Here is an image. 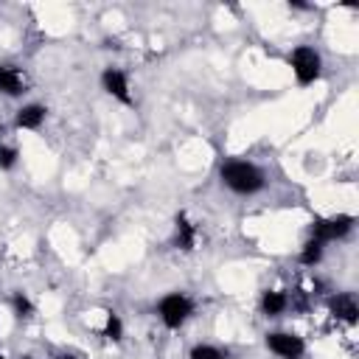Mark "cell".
<instances>
[{
    "mask_svg": "<svg viewBox=\"0 0 359 359\" xmlns=\"http://www.w3.org/2000/svg\"><path fill=\"white\" fill-rule=\"evenodd\" d=\"M331 314L339 317V320H345V323H356L359 309H356V303H353L351 295H337V298L331 300Z\"/></svg>",
    "mask_w": 359,
    "mask_h": 359,
    "instance_id": "obj_8",
    "label": "cell"
},
{
    "mask_svg": "<svg viewBox=\"0 0 359 359\" xmlns=\"http://www.w3.org/2000/svg\"><path fill=\"white\" fill-rule=\"evenodd\" d=\"M12 303H15V312H17V317H29L34 309H31V300L23 295V292H17L15 298H12Z\"/></svg>",
    "mask_w": 359,
    "mask_h": 359,
    "instance_id": "obj_15",
    "label": "cell"
},
{
    "mask_svg": "<svg viewBox=\"0 0 359 359\" xmlns=\"http://www.w3.org/2000/svg\"><path fill=\"white\" fill-rule=\"evenodd\" d=\"M289 65H292V71H295L300 85H312L320 76V57H317L314 48H306V45L295 48L292 57H289Z\"/></svg>",
    "mask_w": 359,
    "mask_h": 359,
    "instance_id": "obj_3",
    "label": "cell"
},
{
    "mask_svg": "<svg viewBox=\"0 0 359 359\" xmlns=\"http://www.w3.org/2000/svg\"><path fill=\"white\" fill-rule=\"evenodd\" d=\"M0 359H3V356H0Z\"/></svg>",
    "mask_w": 359,
    "mask_h": 359,
    "instance_id": "obj_17",
    "label": "cell"
},
{
    "mask_svg": "<svg viewBox=\"0 0 359 359\" xmlns=\"http://www.w3.org/2000/svg\"><path fill=\"white\" fill-rule=\"evenodd\" d=\"M101 85H104V90H107L110 96H115L118 101L132 104V96H129V82H126V76H124L118 68H107V71H104V76H101Z\"/></svg>",
    "mask_w": 359,
    "mask_h": 359,
    "instance_id": "obj_6",
    "label": "cell"
},
{
    "mask_svg": "<svg viewBox=\"0 0 359 359\" xmlns=\"http://www.w3.org/2000/svg\"><path fill=\"white\" fill-rule=\"evenodd\" d=\"M267 345L272 353H278L281 359H300L303 356V339L286 331H275L267 337Z\"/></svg>",
    "mask_w": 359,
    "mask_h": 359,
    "instance_id": "obj_5",
    "label": "cell"
},
{
    "mask_svg": "<svg viewBox=\"0 0 359 359\" xmlns=\"http://www.w3.org/2000/svg\"><path fill=\"white\" fill-rule=\"evenodd\" d=\"M26 90V79L17 68L12 65H3L0 68V93H6V96H20Z\"/></svg>",
    "mask_w": 359,
    "mask_h": 359,
    "instance_id": "obj_7",
    "label": "cell"
},
{
    "mask_svg": "<svg viewBox=\"0 0 359 359\" xmlns=\"http://www.w3.org/2000/svg\"><path fill=\"white\" fill-rule=\"evenodd\" d=\"M353 225V217H331V219H320L312 225V239H317L320 244L334 242L339 236H345Z\"/></svg>",
    "mask_w": 359,
    "mask_h": 359,
    "instance_id": "obj_4",
    "label": "cell"
},
{
    "mask_svg": "<svg viewBox=\"0 0 359 359\" xmlns=\"http://www.w3.org/2000/svg\"><path fill=\"white\" fill-rule=\"evenodd\" d=\"M320 258H323V244H320L317 239H312V242L303 247V253H300V261L312 267V264H317Z\"/></svg>",
    "mask_w": 359,
    "mask_h": 359,
    "instance_id": "obj_12",
    "label": "cell"
},
{
    "mask_svg": "<svg viewBox=\"0 0 359 359\" xmlns=\"http://www.w3.org/2000/svg\"><path fill=\"white\" fill-rule=\"evenodd\" d=\"M286 306H289V298L284 295V292H264V298H261V309H264V314H270V317H278V314H284L286 312Z\"/></svg>",
    "mask_w": 359,
    "mask_h": 359,
    "instance_id": "obj_11",
    "label": "cell"
},
{
    "mask_svg": "<svg viewBox=\"0 0 359 359\" xmlns=\"http://www.w3.org/2000/svg\"><path fill=\"white\" fill-rule=\"evenodd\" d=\"M121 334H124L121 317H118L115 312H110V314H107V328H104V337H110V339H121Z\"/></svg>",
    "mask_w": 359,
    "mask_h": 359,
    "instance_id": "obj_14",
    "label": "cell"
},
{
    "mask_svg": "<svg viewBox=\"0 0 359 359\" xmlns=\"http://www.w3.org/2000/svg\"><path fill=\"white\" fill-rule=\"evenodd\" d=\"M191 359H228V351L214 348V345H197L191 351Z\"/></svg>",
    "mask_w": 359,
    "mask_h": 359,
    "instance_id": "obj_13",
    "label": "cell"
},
{
    "mask_svg": "<svg viewBox=\"0 0 359 359\" xmlns=\"http://www.w3.org/2000/svg\"><path fill=\"white\" fill-rule=\"evenodd\" d=\"M194 242H197L194 225H191L186 217H177V236H174V244H177L180 250H194Z\"/></svg>",
    "mask_w": 359,
    "mask_h": 359,
    "instance_id": "obj_9",
    "label": "cell"
},
{
    "mask_svg": "<svg viewBox=\"0 0 359 359\" xmlns=\"http://www.w3.org/2000/svg\"><path fill=\"white\" fill-rule=\"evenodd\" d=\"M222 183L236 194H256L264 189V174L244 160H233L222 168Z\"/></svg>",
    "mask_w": 359,
    "mask_h": 359,
    "instance_id": "obj_1",
    "label": "cell"
},
{
    "mask_svg": "<svg viewBox=\"0 0 359 359\" xmlns=\"http://www.w3.org/2000/svg\"><path fill=\"white\" fill-rule=\"evenodd\" d=\"M157 312H160V320L168 325V328H180L189 317H191V312H194V303L186 298V295H166L163 300H160V306H157Z\"/></svg>",
    "mask_w": 359,
    "mask_h": 359,
    "instance_id": "obj_2",
    "label": "cell"
},
{
    "mask_svg": "<svg viewBox=\"0 0 359 359\" xmlns=\"http://www.w3.org/2000/svg\"><path fill=\"white\" fill-rule=\"evenodd\" d=\"M17 163V152L12 146H0V168H12Z\"/></svg>",
    "mask_w": 359,
    "mask_h": 359,
    "instance_id": "obj_16",
    "label": "cell"
},
{
    "mask_svg": "<svg viewBox=\"0 0 359 359\" xmlns=\"http://www.w3.org/2000/svg\"><path fill=\"white\" fill-rule=\"evenodd\" d=\"M45 121V107H40V104H29V107H23L20 112H17V126L20 129H37L40 124Z\"/></svg>",
    "mask_w": 359,
    "mask_h": 359,
    "instance_id": "obj_10",
    "label": "cell"
}]
</instances>
